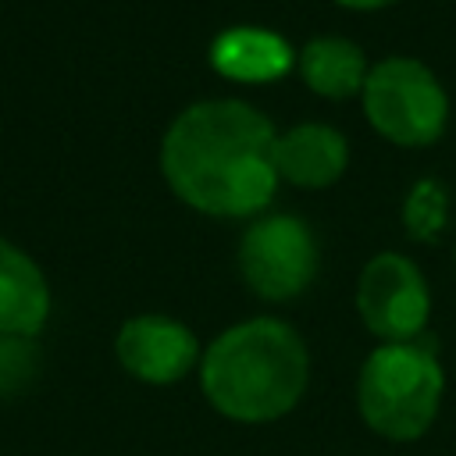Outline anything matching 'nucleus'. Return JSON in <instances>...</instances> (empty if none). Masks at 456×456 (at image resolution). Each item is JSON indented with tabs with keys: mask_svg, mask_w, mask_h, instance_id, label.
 Instances as JSON below:
<instances>
[{
	"mask_svg": "<svg viewBox=\"0 0 456 456\" xmlns=\"http://www.w3.org/2000/svg\"><path fill=\"white\" fill-rule=\"evenodd\" d=\"M278 128L246 100L189 103L160 139V175L192 210L256 217L278 192Z\"/></svg>",
	"mask_w": 456,
	"mask_h": 456,
	"instance_id": "1",
	"label": "nucleus"
},
{
	"mask_svg": "<svg viewBox=\"0 0 456 456\" xmlns=\"http://www.w3.org/2000/svg\"><path fill=\"white\" fill-rule=\"evenodd\" d=\"M310 381L303 335L281 317H246L200 356L207 403L235 424H271L296 410Z\"/></svg>",
	"mask_w": 456,
	"mask_h": 456,
	"instance_id": "2",
	"label": "nucleus"
},
{
	"mask_svg": "<svg viewBox=\"0 0 456 456\" xmlns=\"http://www.w3.org/2000/svg\"><path fill=\"white\" fill-rule=\"evenodd\" d=\"M442 392V363L424 342H381L356 378L360 417L388 442L420 438L438 417Z\"/></svg>",
	"mask_w": 456,
	"mask_h": 456,
	"instance_id": "3",
	"label": "nucleus"
},
{
	"mask_svg": "<svg viewBox=\"0 0 456 456\" xmlns=\"http://www.w3.org/2000/svg\"><path fill=\"white\" fill-rule=\"evenodd\" d=\"M360 103L370 128L406 150L431 146L449 125V96L417 57H385L370 64Z\"/></svg>",
	"mask_w": 456,
	"mask_h": 456,
	"instance_id": "4",
	"label": "nucleus"
},
{
	"mask_svg": "<svg viewBox=\"0 0 456 456\" xmlns=\"http://www.w3.org/2000/svg\"><path fill=\"white\" fill-rule=\"evenodd\" d=\"M239 274L267 303H289L317 278V239L296 214L256 217L239 242Z\"/></svg>",
	"mask_w": 456,
	"mask_h": 456,
	"instance_id": "5",
	"label": "nucleus"
},
{
	"mask_svg": "<svg viewBox=\"0 0 456 456\" xmlns=\"http://www.w3.org/2000/svg\"><path fill=\"white\" fill-rule=\"evenodd\" d=\"M356 310L374 338L417 342L431 314V292L420 267L392 249L370 256L356 281Z\"/></svg>",
	"mask_w": 456,
	"mask_h": 456,
	"instance_id": "6",
	"label": "nucleus"
},
{
	"mask_svg": "<svg viewBox=\"0 0 456 456\" xmlns=\"http://www.w3.org/2000/svg\"><path fill=\"white\" fill-rule=\"evenodd\" d=\"M114 356L132 378L146 385H175L192 367H200L203 353L192 328L182 321L164 314H139L118 328Z\"/></svg>",
	"mask_w": 456,
	"mask_h": 456,
	"instance_id": "7",
	"label": "nucleus"
},
{
	"mask_svg": "<svg viewBox=\"0 0 456 456\" xmlns=\"http://www.w3.org/2000/svg\"><path fill=\"white\" fill-rule=\"evenodd\" d=\"M274 164L278 178L296 189H328L349 164V142L324 121H299L278 135Z\"/></svg>",
	"mask_w": 456,
	"mask_h": 456,
	"instance_id": "8",
	"label": "nucleus"
},
{
	"mask_svg": "<svg viewBox=\"0 0 456 456\" xmlns=\"http://www.w3.org/2000/svg\"><path fill=\"white\" fill-rule=\"evenodd\" d=\"M207 61L228 82L260 86V82L281 78L296 64V53L271 28H260V25H232V28H224V32L214 36V43L207 50Z\"/></svg>",
	"mask_w": 456,
	"mask_h": 456,
	"instance_id": "9",
	"label": "nucleus"
},
{
	"mask_svg": "<svg viewBox=\"0 0 456 456\" xmlns=\"http://www.w3.org/2000/svg\"><path fill=\"white\" fill-rule=\"evenodd\" d=\"M50 317V281L39 264L0 235V335L36 338Z\"/></svg>",
	"mask_w": 456,
	"mask_h": 456,
	"instance_id": "10",
	"label": "nucleus"
},
{
	"mask_svg": "<svg viewBox=\"0 0 456 456\" xmlns=\"http://www.w3.org/2000/svg\"><path fill=\"white\" fill-rule=\"evenodd\" d=\"M303 86L324 100H353L367 82V53L346 36H314L296 53Z\"/></svg>",
	"mask_w": 456,
	"mask_h": 456,
	"instance_id": "11",
	"label": "nucleus"
},
{
	"mask_svg": "<svg viewBox=\"0 0 456 456\" xmlns=\"http://www.w3.org/2000/svg\"><path fill=\"white\" fill-rule=\"evenodd\" d=\"M449 221V192L435 178H420L403 200V228L417 242H435Z\"/></svg>",
	"mask_w": 456,
	"mask_h": 456,
	"instance_id": "12",
	"label": "nucleus"
},
{
	"mask_svg": "<svg viewBox=\"0 0 456 456\" xmlns=\"http://www.w3.org/2000/svg\"><path fill=\"white\" fill-rule=\"evenodd\" d=\"M36 374V346L32 338L0 335V395L25 388Z\"/></svg>",
	"mask_w": 456,
	"mask_h": 456,
	"instance_id": "13",
	"label": "nucleus"
},
{
	"mask_svg": "<svg viewBox=\"0 0 456 456\" xmlns=\"http://www.w3.org/2000/svg\"><path fill=\"white\" fill-rule=\"evenodd\" d=\"M331 4H338L346 11H378V7H388L392 0H331Z\"/></svg>",
	"mask_w": 456,
	"mask_h": 456,
	"instance_id": "14",
	"label": "nucleus"
}]
</instances>
